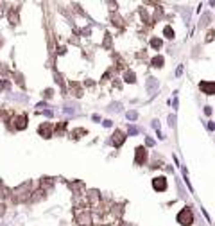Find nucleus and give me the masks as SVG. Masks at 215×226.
I'll return each instance as SVG.
<instances>
[{"label":"nucleus","instance_id":"39448f33","mask_svg":"<svg viewBox=\"0 0 215 226\" xmlns=\"http://www.w3.org/2000/svg\"><path fill=\"white\" fill-rule=\"evenodd\" d=\"M201 88H203L205 92H210V93H215V84H212V83H201Z\"/></svg>","mask_w":215,"mask_h":226},{"label":"nucleus","instance_id":"20e7f679","mask_svg":"<svg viewBox=\"0 0 215 226\" xmlns=\"http://www.w3.org/2000/svg\"><path fill=\"white\" fill-rule=\"evenodd\" d=\"M25 126H27V117H25V115L18 117V119H16V128H18V129H23Z\"/></svg>","mask_w":215,"mask_h":226},{"label":"nucleus","instance_id":"7ed1b4c3","mask_svg":"<svg viewBox=\"0 0 215 226\" xmlns=\"http://www.w3.org/2000/svg\"><path fill=\"white\" fill-rule=\"evenodd\" d=\"M145 156H147L145 149H144V147H138V151H136V162H138V163H144V162H145Z\"/></svg>","mask_w":215,"mask_h":226},{"label":"nucleus","instance_id":"423d86ee","mask_svg":"<svg viewBox=\"0 0 215 226\" xmlns=\"http://www.w3.org/2000/svg\"><path fill=\"white\" fill-rule=\"evenodd\" d=\"M39 133H41V135H43L45 138H47V136H50V133H48V124L41 126V128H39Z\"/></svg>","mask_w":215,"mask_h":226},{"label":"nucleus","instance_id":"f03ea898","mask_svg":"<svg viewBox=\"0 0 215 226\" xmlns=\"http://www.w3.org/2000/svg\"><path fill=\"white\" fill-rule=\"evenodd\" d=\"M153 187H154L156 190H165V187H167L165 178H156V180L153 181Z\"/></svg>","mask_w":215,"mask_h":226},{"label":"nucleus","instance_id":"f257e3e1","mask_svg":"<svg viewBox=\"0 0 215 226\" xmlns=\"http://www.w3.org/2000/svg\"><path fill=\"white\" fill-rule=\"evenodd\" d=\"M178 221H179L183 226H188V225H190V223L194 221V216H192L190 208H185L183 212H179V216H178Z\"/></svg>","mask_w":215,"mask_h":226}]
</instances>
